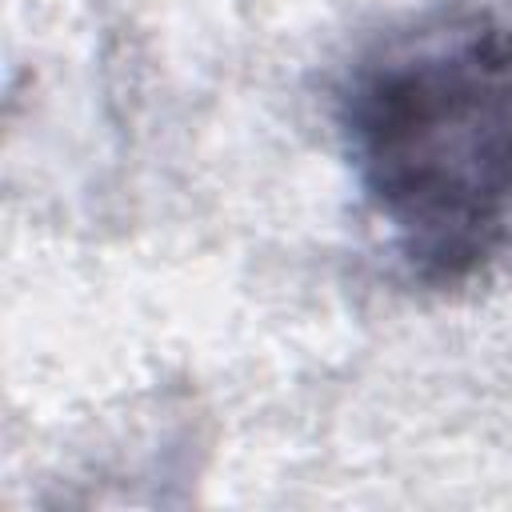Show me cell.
I'll use <instances>...</instances> for the list:
<instances>
[{
    "label": "cell",
    "mask_w": 512,
    "mask_h": 512,
    "mask_svg": "<svg viewBox=\"0 0 512 512\" xmlns=\"http://www.w3.org/2000/svg\"><path fill=\"white\" fill-rule=\"evenodd\" d=\"M336 124L412 280L464 284L512 248V20L440 8L356 56Z\"/></svg>",
    "instance_id": "obj_1"
}]
</instances>
